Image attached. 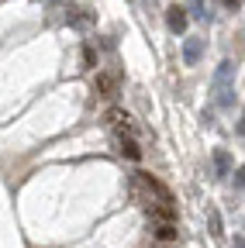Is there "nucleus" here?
Instances as JSON below:
<instances>
[{"label":"nucleus","instance_id":"nucleus-7","mask_svg":"<svg viewBox=\"0 0 245 248\" xmlns=\"http://www.w3.org/2000/svg\"><path fill=\"white\" fill-rule=\"evenodd\" d=\"M152 238H156V241H176L180 238V228L173 224V221H152Z\"/></svg>","mask_w":245,"mask_h":248},{"label":"nucleus","instance_id":"nucleus-9","mask_svg":"<svg viewBox=\"0 0 245 248\" xmlns=\"http://www.w3.org/2000/svg\"><path fill=\"white\" fill-rule=\"evenodd\" d=\"M83 66H86V69H94V66H97V48L90 45V42L83 45Z\"/></svg>","mask_w":245,"mask_h":248},{"label":"nucleus","instance_id":"nucleus-8","mask_svg":"<svg viewBox=\"0 0 245 248\" xmlns=\"http://www.w3.org/2000/svg\"><path fill=\"white\" fill-rule=\"evenodd\" d=\"M66 21H69L73 28H86V24H90V14H86V7H69Z\"/></svg>","mask_w":245,"mask_h":248},{"label":"nucleus","instance_id":"nucleus-5","mask_svg":"<svg viewBox=\"0 0 245 248\" xmlns=\"http://www.w3.org/2000/svg\"><path fill=\"white\" fill-rule=\"evenodd\" d=\"M200 59H204V38L200 35L183 38V66H200Z\"/></svg>","mask_w":245,"mask_h":248},{"label":"nucleus","instance_id":"nucleus-10","mask_svg":"<svg viewBox=\"0 0 245 248\" xmlns=\"http://www.w3.org/2000/svg\"><path fill=\"white\" fill-rule=\"evenodd\" d=\"M207 217H211V234H214V238H221L225 231H221V217H218V210L207 207Z\"/></svg>","mask_w":245,"mask_h":248},{"label":"nucleus","instance_id":"nucleus-11","mask_svg":"<svg viewBox=\"0 0 245 248\" xmlns=\"http://www.w3.org/2000/svg\"><path fill=\"white\" fill-rule=\"evenodd\" d=\"M190 17H207V11H204V0H190Z\"/></svg>","mask_w":245,"mask_h":248},{"label":"nucleus","instance_id":"nucleus-16","mask_svg":"<svg viewBox=\"0 0 245 248\" xmlns=\"http://www.w3.org/2000/svg\"><path fill=\"white\" fill-rule=\"evenodd\" d=\"M49 4H59V0H49Z\"/></svg>","mask_w":245,"mask_h":248},{"label":"nucleus","instance_id":"nucleus-14","mask_svg":"<svg viewBox=\"0 0 245 248\" xmlns=\"http://www.w3.org/2000/svg\"><path fill=\"white\" fill-rule=\"evenodd\" d=\"M231 248H245V238H242V234H235V241H231Z\"/></svg>","mask_w":245,"mask_h":248},{"label":"nucleus","instance_id":"nucleus-4","mask_svg":"<svg viewBox=\"0 0 245 248\" xmlns=\"http://www.w3.org/2000/svg\"><path fill=\"white\" fill-rule=\"evenodd\" d=\"M211 169H214V179H225V176L235 172V162H231L228 148H214L211 152Z\"/></svg>","mask_w":245,"mask_h":248},{"label":"nucleus","instance_id":"nucleus-1","mask_svg":"<svg viewBox=\"0 0 245 248\" xmlns=\"http://www.w3.org/2000/svg\"><path fill=\"white\" fill-rule=\"evenodd\" d=\"M214 104L218 107H231L235 104V62L225 59L214 69Z\"/></svg>","mask_w":245,"mask_h":248},{"label":"nucleus","instance_id":"nucleus-15","mask_svg":"<svg viewBox=\"0 0 245 248\" xmlns=\"http://www.w3.org/2000/svg\"><path fill=\"white\" fill-rule=\"evenodd\" d=\"M238 135H245V117H242V121H238Z\"/></svg>","mask_w":245,"mask_h":248},{"label":"nucleus","instance_id":"nucleus-6","mask_svg":"<svg viewBox=\"0 0 245 248\" xmlns=\"http://www.w3.org/2000/svg\"><path fill=\"white\" fill-rule=\"evenodd\" d=\"M166 24H169V31H173V35H183V31H187V24H190V14H187V7H180V4H169V7H166Z\"/></svg>","mask_w":245,"mask_h":248},{"label":"nucleus","instance_id":"nucleus-2","mask_svg":"<svg viewBox=\"0 0 245 248\" xmlns=\"http://www.w3.org/2000/svg\"><path fill=\"white\" fill-rule=\"evenodd\" d=\"M94 93L100 100H114L117 93H121V73L117 69H100L94 76Z\"/></svg>","mask_w":245,"mask_h":248},{"label":"nucleus","instance_id":"nucleus-13","mask_svg":"<svg viewBox=\"0 0 245 248\" xmlns=\"http://www.w3.org/2000/svg\"><path fill=\"white\" fill-rule=\"evenodd\" d=\"M221 4H225L228 11H238V4H242V0H221Z\"/></svg>","mask_w":245,"mask_h":248},{"label":"nucleus","instance_id":"nucleus-3","mask_svg":"<svg viewBox=\"0 0 245 248\" xmlns=\"http://www.w3.org/2000/svg\"><path fill=\"white\" fill-rule=\"evenodd\" d=\"M114 145H117V152L125 155V159H131V162L142 159V148H138V141H135L131 131H114Z\"/></svg>","mask_w":245,"mask_h":248},{"label":"nucleus","instance_id":"nucleus-12","mask_svg":"<svg viewBox=\"0 0 245 248\" xmlns=\"http://www.w3.org/2000/svg\"><path fill=\"white\" fill-rule=\"evenodd\" d=\"M231 176H235V186H238V190H245V166H242V169H235Z\"/></svg>","mask_w":245,"mask_h":248}]
</instances>
